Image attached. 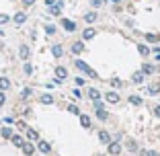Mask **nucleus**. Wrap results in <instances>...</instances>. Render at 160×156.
I'll return each mask as SVG.
<instances>
[{
  "mask_svg": "<svg viewBox=\"0 0 160 156\" xmlns=\"http://www.w3.org/2000/svg\"><path fill=\"white\" fill-rule=\"evenodd\" d=\"M92 107H94V111H97V109H105V105L101 103L99 99H97V101H94V103H92Z\"/></svg>",
  "mask_w": 160,
  "mask_h": 156,
  "instance_id": "36",
  "label": "nucleus"
},
{
  "mask_svg": "<svg viewBox=\"0 0 160 156\" xmlns=\"http://www.w3.org/2000/svg\"><path fill=\"white\" fill-rule=\"evenodd\" d=\"M90 2H92V6L97 8V6H103V2H105V0H90Z\"/></svg>",
  "mask_w": 160,
  "mask_h": 156,
  "instance_id": "38",
  "label": "nucleus"
},
{
  "mask_svg": "<svg viewBox=\"0 0 160 156\" xmlns=\"http://www.w3.org/2000/svg\"><path fill=\"white\" fill-rule=\"evenodd\" d=\"M45 33L47 35H53V33H56V27H53V25H45Z\"/></svg>",
  "mask_w": 160,
  "mask_h": 156,
  "instance_id": "34",
  "label": "nucleus"
},
{
  "mask_svg": "<svg viewBox=\"0 0 160 156\" xmlns=\"http://www.w3.org/2000/svg\"><path fill=\"white\" fill-rule=\"evenodd\" d=\"M0 136L10 140V138H12V129H10V128H2V129H0Z\"/></svg>",
  "mask_w": 160,
  "mask_h": 156,
  "instance_id": "20",
  "label": "nucleus"
},
{
  "mask_svg": "<svg viewBox=\"0 0 160 156\" xmlns=\"http://www.w3.org/2000/svg\"><path fill=\"white\" fill-rule=\"evenodd\" d=\"M111 2H115V4H119V2H121V0H111Z\"/></svg>",
  "mask_w": 160,
  "mask_h": 156,
  "instance_id": "46",
  "label": "nucleus"
},
{
  "mask_svg": "<svg viewBox=\"0 0 160 156\" xmlns=\"http://www.w3.org/2000/svg\"><path fill=\"white\" fill-rule=\"evenodd\" d=\"M84 21H86L88 25L97 23V13H94V10H90V13H86V14H84Z\"/></svg>",
  "mask_w": 160,
  "mask_h": 156,
  "instance_id": "9",
  "label": "nucleus"
},
{
  "mask_svg": "<svg viewBox=\"0 0 160 156\" xmlns=\"http://www.w3.org/2000/svg\"><path fill=\"white\" fill-rule=\"evenodd\" d=\"M56 74H58V78H64V80H66L68 70H66V68H62V66H58V68H56Z\"/></svg>",
  "mask_w": 160,
  "mask_h": 156,
  "instance_id": "16",
  "label": "nucleus"
},
{
  "mask_svg": "<svg viewBox=\"0 0 160 156\" xmlns=\"http://www.w3.org/2000/svg\"><path fill=\"white\" fill-rule=\"evenodd\" d=\"M68 111H70V113H74V115H80V109L76 107V105H68Z\"/></svg>",
  "mask_w": 160,
  "mask_h": 156,
  "instance_id": "32",
  "label": "nucleus"
},
{
  "mask_svg": "<svg viewBox=\"0 0 160 156\" xmlns=\"http://www.w3.org/2000/svg\"><path fill=\"white\" fill-rule=\"evenodd\" d=\"M109 146V154L111 156H119L121 154V144L119 142H111V144H107Z\"/></svg>",
  "mask_w": 160,
  "mask_h": 156,
  "instance_id": "3",
  "label": "nucleus"
},
{
  "mask_svg": "<svg viewBox=\"0 0 160 156\" xmlns=\"http://www.w3.org/2000/svg\"><path fill=\"white\" fill-rule=\"evenodd\" d=\"M45 4L47 6H53V4H56V0H45Z\"/></svg>",
  "mask_w": 160,
  "mask_h": 156,
  "instance_id": "43",
  "label": "nucleus"
},
{
  "mask_svg": "<svg viewBox=\"0 0 160 156\" xmlns=\"http://www.w3.org/2000/svg\"><path fill=\"white\" fill-rule=\"evenodd\" d=\"M129 103H132V105H142V99L138 95H132V97H129Z\"/></svg>",
  "mask_w": 160,
  "mask_h": 156,
  "instance_id": "29",
  "label": "nucleus"
},
{
  "mask_svg": "<svg viewBox=\"0 0 160 156\" xmlns=\"http://www.w3.org/2000/svg\"><path fill=\"white\" fill-rule=\"evenodd\" d=\"M88 97H90V99H92V101H97V99H99V97H101V93H99V90H97V88H94V86H92V88H88Z\"/></svg>",
  "mask_w": 160,
  "mask_h": 156,
  "instance_id": "19",
  "label": "nucleus"
},
{
  "mask_svg": "<svg viewBox=\"0 0 160 156\" xmlns=\"http://www.w3.org/2000/svg\"><path fill=\"white\" fill-rule=\"evenodd\" d=\"M99 140L103 144H111V136H109V132H105V129H103V132H99Z\"/></svg>",
  "mask_w": 160,
  "mask_h": 156,
  "instance_id": "11",
  "label": "nucleus"
},
{
  "mask_svg": "<svg viewBox=\"0 0 160 156\" xmlns=\"http://www.w3.org/2000/svg\"><path fill=\"white\" fill-rule=\"evenodd\" d=\"M138 52L142 53V56H150V48H148V45H138Z\"/></svg>",
  "mask_w": 160,
  "mask_h": 156,
  "instance_id": "21",
  "label": "nucleus"
},
{
  "mask_svg": "<svg viewBox=\"0 0 160 156\" xmlns=\"http://www.w3.org/2000/svg\"><path fill=\"white\" fill-rule=\"evenodd\" d=\"M76 84H78V86H84V78H80V76H78V78H76Z\"/></svg>",
  "mask_w": 160,
  "mask_h": 156,
  "instance_id": "41",
  "label": "nucleus"
},
{
  "mask_svg": "<svg viewBox=\"0 0 160 156\" xmlns=\"http://www.w3.org/2000/svg\"><path fill=\"white\" fill-rule=\"evenodd\" d=\"M111 84H113V86H121V80H119V78H113V80H111Z\"/></svg>",
  "mask_w": 160,
  "mask_h": 156,
  "instance_id": "40",
  "label": "nucleus"
},
{
  "mask_svg": "<svg viewBox=\"0 0 160 156\" xmlns=\"http://www.w3.org/2000/svg\"><path fill=\"white\" fill-rule=\"evenodd\" d=\"M25 74H27V76L33 74V66H31V64H25Z\"/></svg>",
  "mask_w": 160,
  "mask_h": 156,
  "instance_id": "35",
  "label": "nucleus"
},
{
  "mask_svg": "<svg viewBox=\"0 0 160 156\" xmlns=\"http://www.w3.org/2000/svg\"><path fill=\"white\" fill-rule=\"evenodd\" d=\"M23 152H25L27 156H33V154H35V146H33L31 142H25V144H23Z\"/></svg>",
  "mask_w": 160,
  "mask_h": 156,
  "instance_id": "7",
  "label": "nucleus"
},
{
  "mask_svg": "<svg viewBox=\"0 0 160 156\" xmlns=\"http://www.w3.org/2000/svg\"><path fill=\"white\" fill-rule=\"evenodd\" d=\"M148 93H150L152 97H156V95H158V93H160V86H158V84H152L150 88H148Z\"/></svg>",
  "mask_w": 160,
  "mask_h": 156,
  "instance_id": "26",
  "label": "nucleus"
},
{
  "mask_svg": "<svg viewBox=\"0 0 160 156\" xmlns=\"http://www.w3.org/2000/svg\"><path fill=\"white\" fill-rule=\"evenodd\" d=\"M39 152H43V154H49V152H52V146H49V144L45 142V140H39Z\"/></svg>",
  "mask_w": 160,
  "mask_h": 156,
  "instance_id": "5",
  "label": "nucleus"
},
{
  "mask_svg": "<svg viewBox=\"0 0 160 156\" xmlns=\"http://www.w3.org/2000/svg\"><path fill=\"white\" fill-rule=\"evenodd\" d=\"M41 103H43V105H52V103H53V97H52V95H47V93H45V95L41 97Z\"/></svg>",
  "mask_w": 160,
  "mask_h": 156,
  "instance_id": "23",
  "label": "nucleus"
},
{
  "mask_svg": "<svg viewBox=\"0 0 160 156\" xmlns=\"http://www.w3.org/2000/svg\"><path fill=\"white\" fill-rule=\"evenodd\" d=\"M97 117H99V119H103V121H105V119H109V113L105 111V109H97Z\"/></svg>",
  "mask_w": 160,
  "mask_h": 156,
  "instance_id": "22",
  "label": "nucleus"
},
{
  "mask_svg": "<svg viewBox=\"0 0 160 156\" xmlns=\"http://www.w3.org/2000/svg\"><path fill=\"white\" fill-rule=\"evenodd\" d=\"M8 21H10V17H8V14H0V25L8 23Z\"/></svg>",
  "mask_w": 160,
  "mask_h": 156,
  "instance_id": "37",
  "label": "nucleus"
},
{
  "mask_svg": "<svg viewBox=\"0 0 160 156\" xmlns=\"http://www.w3.org/2000/svg\"><path fill=\"white\" fill-rule=\"evenodd\" d=\"M31 95H33V90H31V88H23V93H21V99H23V101H27Z\"/></svg>",
  "mask_w": 160,
  "mask_h": 156,
  "instance_id": "25",
  "label": "nucleus"
},
{
  "mask_svg": "<svg viewBox=\"0 0 160 156\" xmlns=\"http://www.w3.org/2000/svg\"><path fill=\"white\" fill-rule=\"evenodd\" d=\"M156 62H160V53H156Z\"/></svg>",
  "mask_w": 160,
  "mask_h": 156,
  "instance_id": "45",
  "label": "nucleus"
},
{
  "mask_svg": "<svg viewBox=\"0 0 160 156\" xmlns=\"http://www.w3.org/2000/svg\"><path fill=\"white\" fill-rule=\"evenodd\" d=\"M127 150H132V152H136V150H138V144L133 142V140H129V142H127Z\"/></svg>",
  "mask_w": 160,
  "mask_h": 156,
  "instance_id": "33",
  "label": "nucleus"
},
{
  "mask_svg": "<svg viewBox=\"0 0 160 156\" xmlns=\"http://www.w3.org/2000/svg\"><path fill=\"white\" fill-rule=\"evenodd\" d=\"M80 123H82V128L88 129L90 128V117H88V115H80Z\"/></svg>",
  "mask_w": 160,
  "mask_h": 156,
  "instance_id": "17",
  "label": "nucleus"
},
{
  "mask_svg": "<svg viewBox=\"0 0 160 156\" xmlns=\"http://www.w3.org/2000/svg\"><path fill=\"white\" fill-rule=\"evenodd\" d=\"M8 88H10V80L2 76V78H0V90H8Z\"/></svg>",
  "mask_w": 160,
  "mask_h": 156,
  "instance_id": "15",
  "label": "nucleus"
},
{
  "mask_svg": "<svg viewBox=\"0 0 160 156\" xmlns=\"http://www.w3.org/2000/svg\"><path fill=\"white\" fill-rule=\"evenodd\" d=\"M27 138H29V140H37L39 136H37V132H35V129L29 128V129H27Z\"/></svg>",
  "mask_w": 160,
  "mask_h": 156,
  "instance_id": "28",
  "label": "nucleus"
},
{
  "mask_svg": "<svg viewBox=\"0 0 160 156\" xmlns=\"http://www.w3.org/2000/svg\"><path fill=\"white\" fill-rule=\"evenodd\" d=\"M19 58H21V60H23V62H27L29 58H31V48H29V45H25V43H23V45H21V48H19Z\"/></svg>",
  "mask_w": 160,
  "mask_h": 156,
  "instance_id": "2",
  "label": "nucleus"
},
{
  "mask_svg": "<svg viewBox=\"0 0 160 156\" xmlns=\"http://www.w3.org/2000/svg\"><path fill=\"white\" fill-rule=\"evenodd\" d=\"M74 64H76V68H78V70H82L86 76H88V78H97V76H99V74H97V70H92V68H90L88 64H84L82 60H76Z\"/></svg>",
  "mask_w": 160,
  "mask_h": 156,
  "instance_id": "1",
  "label": "nucleus"
},
{
  "mask_svg": "<svg viewBox=\"0 0 160 156\" xmlns=\"http://www.w3.org/2000/svg\"><path fill=\"white\" fill-rule=\"evenodd\" d=\"M146 41H152V43H158V37L154 33H146Z\"/></svg>",
  "mask_w": 160,
  "mask_h": 156,
  "instance_id": "30",
  "label": "nucleus"
},
{
  "mask_svg": "<svg viewBox=\"0 0 160 156\" xmlns=\"http://www.w3.org/2000/svg\"><path fill=\"white\" fill-rule=\"evenodd\" d=\"M107 101L109 103H119V95L115 90H111V93H107Z\"/></svg>",
  "mask_w": 160,
  "mask_h": 156,
  "instance_id": "14",
  "label": "nucleus"
},
{
  "mask_svg": "<svg viewBox=\"0 0 160 156\" xmlns=\"http://www.w3.org/2000/svg\"><path fill=\"white\" fill-rule=\"evenodd\" d=\"M62 25H64V29H66L68 33H74V31H76V23H74V21H70V19H64V21H62Z\"/></svg>",
  "mask_w": 160,
  "mask_h": 156,
  "instance_id": "4",
  "label": "nucleus"
},
{
  "mask_svg": "<svg viewBox=\"0 0 160 156\" xmlns=\"http://www.w3.org/2000/svg\"><path fill=\"white\" fill-rule=\"evenodd\" d=\"M4 101H6V97H4V90H0V107L4 105Z\"/></svg>",
  "mask_w": 160,
  "mask_h": 156,
  "instance_id": "39",
  "label": "nucleus"
},
{
  "mask_svg": "<svg viewBox=\"0 0 160 156\" xmlns=\"http://www.w3.org/2000/svg\"><path fill=\"white\" fill-rule=\"evenodd\" d=\"M154 72V66H150V64H144L142 66V74H152Z\"/></svg>",
  "mask_w": 160,
  "mask_h": 156,
  "instance_id": "24",
  "label": "nucleus"
},
{
  "mask_svg": "<svg viewBox=\"0 0 160 156\" xmlns=\"http://www.w3.org/2000/svg\"><path fill=\"white\" fill-rule=\"evenodd\" d=\"M25 21H27V14H25V13H17V14H14V23H17V25H23Z\"/></svg>",
  "mask_w": 160,
  "mask_h": 156,
  "instance_id": "13",
  "label": "nucleus"
},
{
  "mask_svg": "<svg viewBox=\"0 0 160 156\" xmlns=\"http://www.w3.org/2000/svg\"><path fill=\"white\" fill-rule=\"evenodd\" d=\"M132 80L136 82V84H142V82H144V74H142V72H136V74L132 76Z\"/></svg>",
  "mask_w": 160,
  "mask_h": 156,
  "instance_id": "18",
  "label": "nucleus"
},
{
  "mask_svg": "<svg viewBox=\"0 0 160 156\" xmlns=\"http://www.w3.org/2000/svg\"><path fill=\"white\" fill-rule=\"evenodd\" d=\"M154 115H156V117H160V105H156V107H154Z\"/></svg>",
  "mask_w": 160,
  "mask_h": 156,
  "instance_id": "42",
  "label": "nucleus"
},
{
  "mask_svg": "<svg viewBox=\"0 0 160 156\" xmlns=\"http://www.w3.org/2000/svg\"><path fill=\"white\" fill-rule=\"evenodd\" d=\"M52 53H53V58H62L64 56V48H62L60 43H56V45L52 48Z\"/></svg>",
  "mask_w": 160,
  "mask_h": 156,
  "instance_id": "8",
  "label": "nucleus"
},
{
  "mask_svg": "<svg viewBox=\"0 0 160 156\" xmlns=\"http://www.w3.org/2000/svg\"><path fill=\"white\" fill-rule=\"evenodd\" d=\"M142 156H160L156 150H142Z\"/></svg>",
  "mask_w": 160,
  "mask_h": 156,
  "instance_id": "31",
  "label": "nucleus"
},
{
  "mask_svg": "<svg viewBox=\"0 0 160 156\" xmlns=\"http://www.w3.org/2000/svg\"><path fill=\"white\" fill-rule=\"evenodd\" d=\"M23 2H25V4H27V6H31V4H35V0H23Z\"/></svg>",
  "mask_w": 160,
  "mask_h": 156,
  "instance_id": "44",
  "label": "nucleus"
},
{
  "mask_svg": "<svg viewBox=\"0 0 160 156\" xmlns=\"http://www.w3.org/2000/svg\"><path fill=\"white\" fill-rule=\"evenodd\" d=\"M72 52H74V53H82V52H84V43H82V41L72 43Z\"/></svg>",
  "mask_w": 160,
  "mask_h": 156,
  "instance_id": "10",
  "label": "nucleus"
},
{
  "mask_svg": "<svg viewBox=\"0 0 160 156\" xmlns=\"http://www.w3.org/2000/svg\"><path fill=\"white\" fill-rule=\"evenodd\" d=\"M10 142L14 144V146H19V148H23V144H25V140L21 136H17V133H12V138H10Z\"/></svg>",
  "mask_w": 160,
  "mask_h": 156,
  "instance_id": "12",
  "label": "nucleus"
},
{
  "mask_svg": "<svg viewBox=\"0 0 160 156\" xmlns=\"http://www.w3.org/2000/svg\"><path fill=\"white\" fill-rule=\"evenodd\" d=\"M49 13L53 14V17H58V14L62 13V6H58V4H53V6H49Z\"/></svg>",
  "mask_w": 160,
  "mask_h": 156,
  "instance_id": "27",
  "label": "nucleus"
},
{
  "mask_svg": "<svg viewBox=\"0 0 160 156\" xmlns=\"http://www.w3.org/2000/svg\"><path fill=\"white\" fill-rule=\"evenodd\" d=\"M94 35H97V29H94V27H86V29H84V33H82V37L88 41V39L94 37Z\"/></svg>",
  "mask_w": 160,
  "mask_h": 156,
  "instance_id": "6",
  "label": "nucleus"
}]
</instances>
